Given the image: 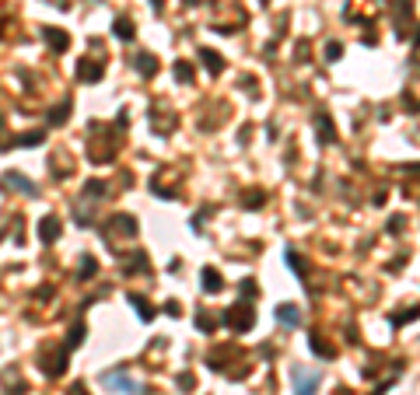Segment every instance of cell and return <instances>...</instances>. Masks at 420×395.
<instances>
[{
	"label": "cell",
	"instance_id": "obj_1",
	"mask_svg": "<svg viewBox=\"0 0 420 395\" xmlns=\"http://www.w3.org/2000/svg\"><path fill=\"white\" fill-rule=\"evenodd\" d=\"M224 322H228V325H231L235 332H249V329L256 325V311H252L249 304H235V308H228Z\"/></svg>",
	"mask_w": 420,
	"mask_h": 395
},
{
	"label": "cell",
	"instance_id": "obj_2",
	"mask_svg": "<svg viewBox=\"0 0 420 395\" xmlns=\"http://www.w3.org/2000/svg\"><path fill=\"white\" fill-rule=\"evenodd\" d=\"M102 381H105L112 392H119V395H144V388H140L133 378H126L123 371H109V375L102 378Z\"/></svg>",
	"mask_w": 420,
	"mask_h": 395
},
{
	"label": "cell",
	"instance_id": "obj_3",
	"mask_svg": "<svg viewBox=\"0 0 420 395\" xmlns=\"http://www.w3.org/2000/svg\"><path fill=\"white\" fill-rule=\"evenodd\" d=\"M294 392L298 395H315V388H319V375H305L301 367H294Z\"/></svg>",
	"mask_w": 420,
	"mask_h": 395
},
{
	"label": "cell",
	"instance_id": "obj_4",
	"mask_svg": "<svg viewBox=\"0 0 420 395\" xmlns=\"http://www.w3.org/2000/svg\"><path fill=\"white\" fill-rule=\"evenodd\" d=\"M4 185H7V189H18L25 196H35V185H32L25 175H18V172H7V175H4Z\"/></svg>",
	"mask_w": 420,
	"mask_h": 395
},
{
	"label": "cell",
	"instance_id": "obj_5",
	"mask_svg": "<svg viewBox=\"0 0 420 395\" xmlns=\"http://www.w3.org/2000/svg\"><path fill=\"white\" fill-rule=\"evenodd\" d=\"M39 238L46 241V245H53V241L60 238V220H56V217H46V220H39Z\"/></svg>",
	"mask_w": 420,
	"mask_h": 395
},
{
	"label": "cell",
	"instance_id": "obj_6",
	"mask_svg": "<svg viewBox=\"0 0 420 395\" xmlns=\"http://www.w3.org/2000/svg\"><path fill=\"white\" fill-rule=\"evenodd\" d=\"M277 322L280 325H287V329H294L301 322V311L294 308V304H277Z\"/></svg>",
	"mask_w": 420,
	"mask_h": 395
},
{
	"label": "cell",
	"instance_id": "obj_7",
	"mask_svg": "<svg viewBox=\"0 0 420 395\" xmlns=\"http://www.w3.org/2000/svg\"><path fill=\"white\" fill-rule=\"evenodd\" d=\"M200 277H203V290H207V294H217L221 287H224V280H221V273H217V269H210V266L203 269Z\"/></svg>",
	"mask_w": 420,
	"mask_h": 395
},
{
	"label": "cell",
	"instance_id": "obj_8",
	"mask_svg": "<svg viewBox=\"0 0 420 395\" xmlns=\"http://www.w3.org/2000/svg\"><path fill=\"white\" fill-rule=\"evenodd\" d=\"M42 39L49 42V46H53V49H56V53H60V49H67V46H70V39H67V35H63L60 28H42Z\"/></svg>",
	"mask_w": 420,
	"mask_h": 395
},
{
	"label": "cell",
	"instance_id": "obj_9",
	"mask_svg": "<svg viewBox=\"0 0 420 395\" xmlns=\"http://www.w3.org/2000/svg\"><path fill=\"white\" fill-rule=\"evenodd\" d=\"M315 126H319V137H322V143H336V130H333V119L322 112L319 119H315Z\"/></svg>",
	"mask_w": 420,
	"mask_h": 395
},
{
	"label": "cell",
	"instance_id": "obj_10",
	"mask_svg": "<svg viewBox=\"0 0 420 395\" xmlns=\"http://www.w3.org/2000/svg\"><path fill=\"white\" fill-rule=\"evenodd\" d=\"M200 56H203V67H207L210 74H221V70H224V59H221V53H214V49H200Z\"/></svg>",
	"mask_w": 420,
	"mask_h": 395
},
{
	"label": "cell",
	"instance_id": "obj_11",
	"mask_svg": "<svg viewBox=\"0 0 420 395\" xmlns=\"http://www.w3.org/2000/svg\"><path fill=\"white\" fill-rule=\"evenodd\" d=\"M137 70L144 74V77L158 74V56H151V53H140V56H137Z\"/></svg>",
	"mask_w": 420,
	"mask_h": 395
},
{
	"label": "cell",
	"instance_id": "obj_12",
	"mask_svg": "<svg viewBox=\"0 0 420 395\" xmlns=\"http://www.w3.org/2000/svg\"><path fill=\"white\" fill-rule=\"evenodd\" d=\"M77 74H81V80H98L102 77V63H88V59H81V63H77Z\"/></svg>",
	"mask_w": 420,
	"mask_h": 395
},
{
	"label": "cell",
	"instance_id": "obj_13",
	"mask_svg": "<svg viewBox=\"0 0 420 395\" xmlns=\"http://www.w3.org/2000/svg\"><path fill=\"white\" fill-rule=\"evenodd\" d=\"M308 343H312V350H315L319 357H336V350H333V346H329L326 339H319V332H315V336L308 339Z\"/></svg>",
	"mask_w": 420,
	"mask_h": 395
},
{
	"label": "cell",
	"instance_id": "obj_14",
	"mask_svg": "<svg viewBox=\"0 0 420 395\" xmlns=\"http://www.w3.org/2000/svg\"><path fill=\"white\" fill-rule=\"evenodd\" d=\"M116 39H133V25H130L126 18L116 21Z\"/></svg>",
	"mask_w": 420,
	"mask_h": 395
},
{
	"label": "cell",
	"instance_id": "obj_15",
	"mask_svg": "<svg viewBox=\"0 0 420 395\" xmlns=\"http://www.w3.org/2000/svg\"><path fill=\"white\" fill-rule=\"evenodd\" d=\"M130 301H133V304H137V308H140V318H144V322H147V318L154 315V311H151V304H147V301H144V297H140V294H130Z\"/></svg>",
	"mask_w": 420,
	"mask_h": 395
},
{
	"label": "cell",
	"instance_id": "obj_16",
	"mask_svg": "<svg viewBox=\"0 0 420 395\" xmlns=\"http://www.w3.org/2000/svg\"><path fill=\"white\" fill-rule=\"evenodd\" d=\"M81 339H84V325L77 322V325L67 332V346H81Z\"/></svg>",
	"mask_w": 420,
	"mask_h": 395
},
{
	"label": "cell",
	"instance_id": "obj_17",
	"mask_svg": "<svg viewBox=\"0 0 420 395\" xmlns=\"http://www.w3.org/2000/svg\"><path fill=\"white\" fill-rule=\"evenodd\" d=\"M175 77H179V80H193V67L179 59V63H175Z\"/></svg>",
	"mask_w": 420,
	"mask_h": 395
},
{
	"label": "cell",
	"instance_id": "obj_18",
	"mask_svg": "<svg viewBox=\"0 0 420 395\" xmlns=\"http://www.w3.org/2000/svg\"><path fill=\"white\" fill-rule=\"evenodd\" d=\"M413 318H420V308H410V311H403V315L392 318V325H403V322H413Z\"/></svg>",
	"mask_w": 420,
	"mask_h": 395
},
{
	"label": "cell",
	"instance_id": "obj_19",
	"mask_svg": "<svg viewBox=\"0 0 420 395\" xmlns=\"http://www.w3.org/2000/svg\"><path fill=\"white\" fill-rule=\"evenodd\" d=\"M105 193V182H88V199H102Z\"/></svg>",
	"mask_w": 420,
	"mask_h": 395
},
{
	"label": "cell",
	"instance_id": "obj_20",
	"mask_svg": "<svg viewBox=\"0 0 420 395\" xmlns=\"http://www.w3.org/2000/svg\"><path fill=\"white\" fill-rule=\"evenodd\" d=\"M242 203H245L249 210H256V206H259V203H263V193H256V189H252V193H249V196L242 199Z\"/></svg>",
	"mask_w": 420,
	"mask_h": 395
},
{
	"label": "cell",
	"instance_id": "obj_21",
	"mask_svg": "<svg viewBox=\"0 0 420 395\" xmlns=\"http://www.w3.org/2000/svg\"><path fill=\"white\" fill-rule=\"evenodd\" d=\"M95 269H98V266H95V259H84V262H81V280H88Z\"/></svg>",
	"mask_w": 420,
	"mask_h": 395
},
{
	"label": "cell",
	"instance_id": "obj_22",
	"mask_svg": "<svg viewBox=\"0 0 420 395\" xmlns=\"http://www.w3.org/2000/svg\"><path fill=\"white\" fill-rule=\"evenodd\" d=\"M39 140H42V133H39V130H32V133H25V137H21V143H25V147H35Z\"/></svg>",
	"mask_w": 420,
	"mask_h": 395
},
{
	"label": "cell",
	"instance_id": "obj_23",
	"mask_svg": "<svg viewBox=\"0 0 420 395\" xmlns=\"http://www.w3.org/2000/svg\"><path fill=\"white\" fill-rule=\"evenodd\" d=\"M196 325H200L203 332H207V329L214 332V325H217V322H214V318H207V315H196Z\"/></svg>",
	"mask_w": 420,
	"mask_h": 395
},
{
	"label": "cell",
	"instance_id": "obj_24",
	"mask_svg": "<svg viewBox=\"0 0 420 395\" xmlns=\"http://www.w3.org/2000/svg\"><path fill=\"white\" fill-rule=\"evenodd\" d=\"M67 109H70V105H60V109H53L49 122H63V119H67Z\"/></svg>",
	"mask_w": 420,
	"mask_h": 395
},
{
	"label": "cell",
	"instance_id": "obj_25",
	"mask_svg": "<svg viewBox=\"0 0 420 395\" xmlns=\"http://www.w3.org/2000/svg\"><path fill=\"white\" fill-rule=\"evenodd\" d=\"M326 53H329V59H340L343 46H340V42H329V49H326Z\"/></svg>",
	"mask_w": 420,
	"mask_h": 395
},
{
	"label": "cell",
	"instance_id": "obj_26",
	"mask_svg": "<svg viewBox=\"0 0 420 395\" xmlns=\"http://www.w3.org/2000/svg\"><path fill=\"white\" fill-rule=\"evenodd\" d=\"M242 294H245V297H256V283H252V280H245V283H242Z\"/></svg>",
	"mask_w": 420,
	"mask_h": 395
},
{
	"label": "cell",
	"instance_id": "obj_27",
	"mask_svg": "<svg viewBox=\"0 0 420 395\" xmlns=\"http://www.w3.org/2000/svg\"><path fill=\"white\" fill-rule=\"evenodd\" d=\"M179 388H193V375H179Z\"/></svg>",
	"mask_w": 420,
	"mask_h": 395
},
{
	"label": "cell",
	"instance_id": "obj_28",
	"mask_svg": "<svg viewBox=\"0 0 420 395\" xmlns=\"http://www.w3.org/2000/svg\"><path fill=\"white\" fill-rule=\"evenodd\" d=\"M67 395H88V388H84V385H81V381H77V385H74V388H70V392H67Z\"/></svg>",
	"mask_w": 420,
	"mask_h": 395
},
{
	"label": "cell",
	"instance_id": "obj_29",
	"mask_svg": "<svg viewBox=\"0 0 420 395\" xmlns=\"http://www.w3.org/2000/svg\"><path fill=\"white\" fill-rule=\"evenodd\" d=\"M151 4H154V11H161V0H151Z\"/></svg>",
	"mask_w": 420,
	"mask_h": 395
}]
</instances>
